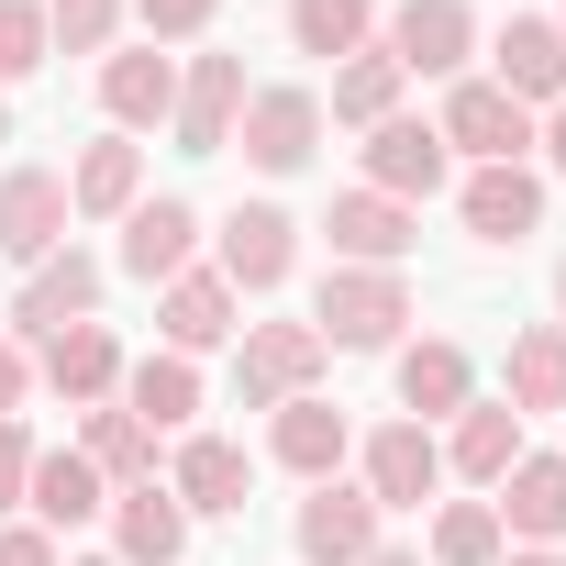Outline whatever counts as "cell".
<instances>
[{
    "instance_id": "6da1fadb",
    "label": "cell",
    "mask_w": 566,
    "mask_h": 566,
    "mask_svg": "<svg viewBox=\"0 0 566 566\" xmlns=\"http://www.w3.org/2000/svg\"><path fill=\"white\" fill-rule=\"evenodd\" d=\"M400 323H411V277L400 266H323V290H312V334L323 345L378 356V345H400Z\"/></svg>"
},
{
    "instance_id": "7a4b0ae2",
    "label": "cell",
    "mask_w": 566,
    "mask_h": 566,
    "mask_svg": "<svg viewBox=\"0 0 566 566\" xmlns=\"http://www.w3.org/2000/svg\"><path fill=\"white\" fill-rule=\"evenodd\" d=\"M323 367H334V345H323L312 323H244V334H233V400H244V411L312 400Z\"/></svg>"
},
{
    "instance_id": "3957f363",
    "label": "cell",
    "mask_w": 566,
    "mask_h": 566,
    "mask_svg": "<svg viewBox=\"0 0 566 566\" xmlns=\"http://www.w3.org/2000/svg\"><path fill=\"white\" fill-rule=\"evenodd\" d=\"M290 266H301V222L277 211V200H233V211L211 222V277H222L233 301H266Z\"/></svg>"
},
{
    "instance_id": "277c9868",
    "label": "cell",
    "mask_w": 566,
    "mask_h": 566,
    "mask_svg": "<svg viewBox=\"0 0 566 566\" xmlns=\"http://www.w3.org/2000/svg\"><path fill=\"white\" fill-rule=\"evenodd\" d=\"M433 134H444V156H467V167H533V112H522L500 78H455L444 112H433Z\"/></svg>"
},
{
    "instance_id": "5b68a950",
    "label": "cell",
    "mask_w": 566,
    "mask_h": 566,
    "mask_svg": "<svg viewBox=\"0 0 566 566\" xmlns=\"http://www.w3.org/2000/svg\"><path fill=\"white\" fill-rule=\"evenodd\" d=\"M389 511L356 489V478H312V500L290 511V544H301V566H367L389 533H378Z\"/></svg>"
},
{
    "instance_id": "8992f818",
    "label": "cell",
    "mask_w": 566,
    "mask_h": 566,
    "mask_svg": "<svg viewBox=\"0 0 566 566\" xmlns=\"http://www.w3.org/2000/svg\"><path fill=\"white\" fill-rule=\"evenodd\" d=\"M233 145H244V167H266V178H301V167H312V145H323V90H301V78L244 90Z\"/></svg>"
},
{
    "instance_id": "52a82bcc",
    "label": "cell",
    "mask_w": 566,
    "mask_h": 566,
    "mask_svg": "<svg viewBox=\"0 0 566 566\" xmlns=\"http://www.w3.org/2000/svg\"><path fill=\"white\" fill-rule=\"evenodd\" d=\"M67 323H101V255L90 244H56L45 266H23V290H12V334L23 345H45Z\"/></svg>"
},
{
    "instance_id": "ba28073f",
    "label": "cell",
    "mask_w": 566,
    "mask_h": 566,
    "mask_svg": "<svg viewBox=\"0 0 566 566\" xmlns=\"http://www.w3.org/2000/svg\"><path fill=\"white\" fill-rule=\"evenodd\" d=\"M378 56H389L400 78H467V56H478V12H467V0H400L389 34H378Z\"/></svg>"
},
{
    "instance_id": "9c48e42d",
    "label": "cell",
    "mask_w": 566,
    "mask_h": 566,
    "mask_svg": "<svg viewBox=\"0 0 566 566\" xmlns=\"http://www.w3.org/2000/svg\"><path fill=\"white\" fill-rule=\"evenodd\" d=\"M356 489L378 500V511H422L433 489H444V444H433V422H378L367 444H356Z\"/></svg>"
},
{
    "instance_id": "30bf717a",
    "label": "cell",
    "mask_w": 566,
    "mask_h": 566,
    "mask_svg": "<svg viewBox=\"0 0 566 566\" xmlns=\"http://www.w3.org/2000/svg\"><path fill=\"white\" fill-rule=\"evenodd\" d=\"M67 167H0V255L12 266H45L67 244Z\"/></svg>"
},
{
    "instance_id": "8fae6325",
    "label": "cell",
    "mask_w": 566,
    "mask_h": 566,
    "mask_svg": "<svg viewBox=\"0 0 566 566\" xmlns=\"http://www.w3.org/2000/svg\"><path fill=\"white\" fill-rule=\"evenodd\" d=\"M167 123H178V156H233V123H244V56H189Z\"/></svg>"
},
{
    "instance_id": "7c38bea8",
    "label": "cell",
    "mask_w": 566,
    "mask_h": 566,
    "mask_svg": "<svg viewBox=\"0 0 566 566\" xmlns=\"http://www.w3.org/2000/svg\"><path fill=\"white\" fill-rule=\"evenodd\" d=\"M123 367H134V356H123V334H112V323H67V334H45V345H34V378H45L67 411H101V400L123 389Z\"/></svg>"
},
{
    "instance_id": "4fadbf2b",
    "label": "cell",
    "mask_w": 566,
    "mask_h": 566,
    "mask_svg": "<svg viewBox=\"0 0 566 566\" xmlns=\"http://www.w3.org/2000/svg\"><path fill=\"white\" fill-rule=\"evenodd\" d=\"M389 389H400V422H455L478 400V356L455 334H422V345L389 356Z\"/></svg>"
},
{
    "instance_id": "5bb4252c",
    "label": "cell",
    "mask_w": 566,
    "mask_h": 566,
    "mask_svg": "<svg viewBox=\"0 0 566 566\" xmlns=\"http://www.w3.org/2000/svg\"><path fill=\"white\" fill-rule=\"evenodd\" d=\"M489 78H500L522 112H555V101H566V34H555V12H511V23L489 34Z\"/></svg>"
},
{
    "instance_id": "9a60e30c",
    "label": "cell",
    "mask_w": 566,
    "mask_h": 566,
    "mask_svg": "<svg viewBox=\"0 0 566 566\" xmlns=\"http://www.w3.org/2000/svg\"><path fill=\"white\" fill-rule=\"evenodd\" d=\"M189 266H200V211H189L178 189L134 200V211H123V277H145V290H167V277H189Z\"/></svg>"
},
{
    "instance_id": "2e32d148",
    "label": "cell",
    "mask_w": 566,
    "mask_h": 566,
    "mask_svg": "<svg viewBox=\"0 0 566 566\" xmlns=\"http://www.w3.org/2000/svg\"><path fill=\"white\" fill-rule=\"evenodd\" d=\"M266 455L290 467L301 489H312V478H345V455H356V422H345L323 389H312V400H277V411H266Z\"/></svg>"
},
{
    "instance_id": "e0dca14e",
    "label": "cell",
    "mask_w": 566,
    "mask_h": 566,
    "mask_svg": "<svg viewBox=\"0 0 566 566\" xmlns=\"http://www.w3.org/2000/svg\"><path fill=\"white\" fill-rule=\"evenodd\" d=\"M444 167H455V156H444V134H433V123H411V112H389V123L367 134V189H378V200H411V211H422V200L444 189Z\"/></svg>"
},
{
    "instance_id": "ac0fdd59",
    "label": "cell",
    "mask_w": 566,
    "mask_h": 566,
    "mask_svg": "<svg viewBox=\"0 0 566 566\" xmlns=\"http://www.w3.org/2000/svg\"><path fill=\"white\" fill-rule=\"evenodd\" d=\"M167 489H178V511H189V522H233V511H244V489H255V455H244L233 433H189V444H178V467H167Z\"/></svg>"
},
{
    "instance_id": "d6986e66",
    "label": "cell",
    "mask_w": 566,
    "mask_h": 566,
    "mask_svg": "<svg viewBox=\"0 0 566 566\" xmlns=\"http://www.w3.org/2000/svg\"><path fill=\"white\" fill-rule=\"evenodd\" d=\"M112 511V478L78 455V444H34V478H23V522H45V533H78V522H101Z\"/></svg>"
},
{
    "instance_id": "ffe728a7",
    "label": "cell",
    "mask_w": 566,
    "mask_h": 566,
    "mask_svg": "<svg viewBox=\"0 0 566 566\" xmlns=\"http://www.w3.org/2000/svg\"><path fill=\"white\" fill-rule=\"evenodd\" d=\"M156 334H167V356H211V345L244 334V301L222 290L211 266H189V277H167V290H156Z\"/></svg>"
},
{
    "instance_id": "44dd1931",
    "label": "cell",
    "mask_w": 566,
    "mask_h": 566,
    "mask_svg": "<svg viewBox=\"0 0 566 566\" xmlns=\"http://www.w3.org/2000/svg\"><path fill=\"white\" fill-rule=\"evenodd\" d=\"M178 555H189V511H178V489H167V478L112 489V566H178Z\"/></svg>"
},
{
    "instance_id": "7402d4cb",
    "label": "cell",
    "mask_w": 566,
    "mask_h": 566,
    "mask_svg": "<svg viewBox=\"0 0 566 566\" xmlns=\"http://www.w3.org/2000/svg\"><path fill=\"white\" fill-rule=\"evenodd\" d=\"M455 211H467L478 244H522V233H544V178L533 167H467Z\"/></svg>"
},
{
    "instance_id": "603a6c76",
    "label": "cell",
    "mask_w": 566,
    "mask_h": 566,
    "mask_svg": "<svg viewBox=\"0 0 566 566\" xmlns=\"http://www.w3.org/2000/svg\"><path fill=\"white\" fill-rule=\"evenodd\" d=\"M323 233H334V266H400L411 233H422V211L411 200H378V189H345Z\"/></svg>"
},
{
    "instance_id": "cb8c5ba5",
    "label": "cell",
    "mask_w": 566,
    "mask_h": 566,
    "mask_svg": "<svg viewBox=\"0 0 566 566\" xmlns=\"http://www.w3.org/2000/svg\"><path fill=\"white\" fill-rule=\"evenodd\" d=\"M101 112H112V134H145V123H167V112H178V56H156V45H123V56H101Z\"/></svg>"
},
{
    "instance_id": "d4e9b609",
    "label": "cell",
    "mask_w": 566,
    "mask_h": 566,
    "mask_svg": "<svg viewBox=\"0 0 566 566\" xmlns=\"http://www.w3.org/2000/svg\"><path fill=\"white\" fill-rule=\"evenodd\" d=\"M134 200H145V145H134V134L78 145V167H67V211H78V222H123Z\"/></svg>"
},
{
    "instance_id": "484cf974",
    "label": "cell",
    "mask_w": 566,
    "mask_h": 566,
    "mask_svg": "<svg viewBox=\"0 0 566 566\" xmlns=\"http://www.w3.org/2000/svg\"><path fill=\"white\" fill-rule=\"evenodd\" d=\"M511 467H522V411H511V400H467V411H455V433H444V478L500 489Z\"/></svg>"
},
{
    "instance_id": "4316f807",
    "label": "cell",
    "mask_w": 566,
    "mask_h": 566,
    "mask_svg": "<svg viewBox=\"0 0 566 566\" xmlns=\"http://www.w3.org/2000/svg\"><path fill=\"white\" fill-rule=\"evenodd\" d=\"M500 533L511 544H566V455H522L500 489H489Z\"/></svg>"
},
{
    "instance_id": "83f0119b",
    "label": "cell",
    "mask_w": 566,
    "mask_h": 566,
    "mask_svg": "<svg viewBox=\"0 0 566 566\" xmlns=\"http://www.w3.org/2000/svg\"><path fill=\"white\" fill-rule=\"evenodd\" d=\"M112 400H123L145 433H189V411H200V356H167V345H156V356H134V367H123V389H112Z\"/></svg>"
},
{
    "instance_id": "f1b7e54d",
    "label": "cell",
    "mask_w": 566,
    "mask_h": 566,
    "mask_svg": "<svg viewBox=\"0 0 566 566\" xmlns=\"http://www.w3.org/2000/svg\"><path fill=\"white\" fill-rule=\"evenodd\" d=\"M500 400L533 422V411H566V323H533V334H511V356H500Z\"/></svg>"
},
{
    "instance_id": "f546056e",
    "label": "cell",
    "mask_w": 566,
    "mask_h": 566,
    "mask_svg": "<svg viewBox=\"0 0 566 566\" xmlns=\"http://www.w3.org/2000/svg\"><path fill=\"white\" fill-rule=\"evenodd\" d=\"M290 45L323 56V67L367 56V45H378V0H290Z\"/></svg>"
},
{
    "instance_id": "4dcf8cb0",
    "label": "cell",
    "mask_w": 566,
    "mask_h": 566,
    "mask_svg": "<svg viewBox=\"0 0 566 566\" xmlns=\"http://www.w3.org/2000/svg\"><path fill=\"white\" fill-rule=\"evenodd\" d=\"M400 90H411V78H400V67L367 45V56H345V67H334V101H323V123H356V134H378V123L400 112Z\"/></svg>"
},
{
    "instance_id": "1f68e13d",
    "label": "cell",
    "mask_w": 566,
    "mask_h": 566,
    "mask_svg": "<svg viewBox=\"0 0 566 566\" xmlns=\"http://www.w3.org/2000/svg\"><path fill=\"white\" fill-rule=\"evenodd\" d=\"M78 455H90V467H101L112 489H145V478H156V433H145V422H134L123 400H101V411H90Z\"/></svg>"
},
{
    "instance_id": "d6a6232c",
    "label": "cell",
    "mask_w": 566,
    "mask_h": 566,
    "mask_svg": "<svg viewBox=\"0 0 566 566\" xmlns=\"http://www.w3.org/2000/svg\"><path fill=\"white\" fill-rule=\"evenodd\" d=\"M500 555H511V533H500V511H489V500H444V511H433L422 566H500Z\"/></svg>"
},
{
    "instance_id": "836d02e7",
    "label": "cell",
    "mask_w": 566,
    "mask_h": 566,
    "mask_svg": "<svg viewBox=\"0 0 566 566\" xmlns=\"http://www.w3.org/2000/svg\"><path fill=\"white\" fill-rule=\"evenodd\" d=\"M56 56V34H45V0H0V90L12 78H34Z\"/></svg>"
},
{
    "instance_id": "e575fe53",
    "label": "cell",
    "mask_w": 566,
    "mask_h": 566,
    "mask_svg": "<svg viewBox=\"0 0 566 566\" xmlns=\"http://www.w3.org/2000/svg\"><path fill=\"white\" fill-rule=\"evenodd\" d=\"M45 34H56L67 56H112V34H123V0H45Z\"/></svg>"
},
{
    "instance_id": "d590c367",
    "label": "cell",
    "mask_w": 566,
    "mask_h": 566,
    "mask_svg": "<svg viewBox=\"0 0 566 566\" xmlns=\"http://www.w3.org/2000/svg\"><path fill=\"white\" fill-rule=\"evenodd\" d=\"M123 12L145 23V45H200V34H211V12H222V0H123Z\"/></svg>"
},
{
    "instance_id": "8d00e7d4",
    "label": "cell",
    "mask_w": 566,
    "mask_h": 566,
    "mask_svg": "<svg viewBox=\"0 0 566 566\" xmlns=\"http://www.w3.org/2000/svg\"><path fill=\"white\" fill-rule=\"evenodd\" d=\"M23 478H34V433L0 422V511H23Z\"/></svg>"
},
{
    "instance_id": "74e56055",
    "label": "cell",
    "mask_w": 566,
    "mask_h": 566,
    "mask_svg": "<svg viewBox=\"0 0 566 566\" xmlns=\"http://www.w3.org/2000/svg\"><path fill=\"white\" fill-rule=\"evenodd\" d=\"M0 566H67L45 522H0Z\"/></svg>"
},
{
    "instance_id": "f35d334b",
    "label": "cell",
    "mask_w": 566,
    "mask_h": 566,
    "mask_svg": "<svg viewBox=\"0 0 566 566\" xmlns=\"http://www.w3.org/2000/svg\"><path fill=\"white\" fill-rule=\"evenodd\" d=\"M23 400H34V356L0 334V422H23Z\"/></svg>"
},
{
    "instance_id": "ab89813d",
    "label": "cell",
    "mask_w": 566,
    "mask_h": 566,
    "mask_svg": "<svg viewBox=\"0 0 566 566\" xmlns=\"http://www.w3.org/2000/svg\"><path fill=\"white\" fill-rule=\"evenodd\" d=\"M533 156L566 178V101H555V112H533Z\"/></svg>"
},
{
    "instance_id": "60d3db41",
    "label": "cell",
    "mask_w": 566,
    "mask_h": 566,
    "mask_svg": "<svg viewBox=\"0 0 566 566\" xmlns=\"http://www.w3.org/2000/svg\"><path fill=\"white\" fill-rule=\"evenodd\" d=\"M500 566H566V544H511Z\"/></svg>"
},
{
    "instance_id": "b9f144b4",
    "label": "cell",
    "mask_w": 566,
    "mask_h": 566,
    "mask_svg": "<svg viewBox=\"0 0 566 566\" xmlns=\"http://www.w3.org/2000/svg\"><path fill=\"white\" fill-rule=\"evenodd\" d=\"M367 566H422V544H378V555H367Z\"/></svg>"
},
{
    "instance_id": "7bdbcfd3",
    "label": "cell",
    "mask_w": 566,
    "mask_h": 566,
    "mask_svg": "<svg viewBox=\"0 0 566 566\" xmlns=\"http://www.w3.org/2000/svg\"><path fill=\"white\" fill-rule=\"evenodd\" d=\"M555 323H566V255H555Z\"/></svg>"
},
{
    "instance_id": "ee69618b",
    "label": "cell",
    "mask_w": 566,
    "mask_h": 566,
    "mask_svg": "<svg viewBox=\"0 0 566 566\" xmlns=\"http://www.w3.org/2000/svg\"><path fill=\"white\" fill-rule=\"evenodd\" d=\"M0 145H12V101H0Z\"/></svg>"
},
{
    "instance_id": "f6af8a7d",
    "label": "cell",
    "mask_w": 566,
    "mask_h": 566,
    "mask_svg": "<svg viewBox=\"0 0 566 566\" xmlns=\"http://www.w3.org/2000/svg\"><path fill=\"white\" fill-rule=\"evenodd\" d=\"M67 566H112V555H67Z\"/></svg>"
},
{
    "instance_id": "bcb514c9",
    "label": "cell",
    "mask_w": 566,
    "mask_h": 566,
    "mask_svg": "<svg viewBox=\"0 0 566 566\" xmlns=\"http://www.w3.org/2000/svg\"><path fill=\"white\" fill-rule=\"evenodd\" d=\"M555 34H566V12H555Z\"/></svg>"
}]
</instances>
